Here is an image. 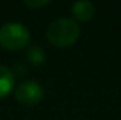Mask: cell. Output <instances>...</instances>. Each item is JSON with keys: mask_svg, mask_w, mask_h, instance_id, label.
<instances>
[{"mask_svg": "<svg viewBox=\"0 0 121 120\" xmlns=\"http://www.w3.org/2000/svg\"><path fill=\"white\" fill-rule=\"evenodd\" d=\"M80 35L79 23L73 18L60 17L54 20L47 28V38L48 41L56 48H66L73 45Z\"/></svg>", "mask_w": 121, "mask_h": 120, "instance_id": "1", "label": "cell"}, {"mask_svg": "<svg viewBox=\"0 0 121 120\" xmlns=\"http://www.w3.org/2000/svg\"><path fill=\"white\" fill-rule=\"evenodd\" d=\"M30 38V30L21 23L10 21L0 27V45L6 50H23L28 45Z\"/></svg>", "mask_w": 121, "mask_h": 120, "instance_id": "2", "label": "cell"}, {"mask_svg": "<svg viewBox=\"0 0 121 120\" xmlns=\"http://www.w3.org/2000/svg\"><path fill=\"white\" fill-rule=\"evenodd\" d=\"M14 96L17 102L24 106H35L44 97V89L35 81H24L16 88Z\"/></svg>", "mask_w": 121, "mask_h": 120, "instance_id": "3", "label": "cell"}, {"mask_svg": "<svg viewBox=\"0 0 121 120\" xmlns=\"http://www.w3.org/2000/svg\"><path fill=\"white\" fill-rule=\"evenodd\" d=\"M94 4L91 1H76L72 4V16L76 23H86L94 16Z\"/></svg>", "mask_w": 121, "mask_h": 120, "instance_id": "4", "label": "cell"}, {"mask_svg": "<svg viewBox=\"0 0 121 120\" xmlns=\"http://www.w3.org/2000/svg\"><path fill=\"white\" fill-rule=\"evenodd\" d=\"M16 76L11 69H9L4 65H0V99L10 95V92L14 89Z\"/></svg>", "mask_w": 121, "mask_h": 120, "instance_id": "5", "label": "cell"}, {"mask_svg": "<svg viewBox=\"0 0 121 120\" xmlns=\"http://www.w3.org/2000/svg\"><path fill=\"white\" fill-rule=\"evenodd\" d=\"M27 60L32 65H41L45 61V52L42 51L41 47L38 45H31L27 50Z\"/></svg>", "mask_w": 121, "mask_h": 120, "instance_id": "6", "label": "cell"}, {"mask_svg": "<svg viewBox=\"0 0 121 120\" xmlns=\"http://www.w3.org/2000/svg\"><path fill=\"white\" fill-rule=\"evenodd\" d=\"M47 4H49V1H26V6H28L31 9H39V7H45Z\"/></svg>", "mask_w": 121, "mask_h": 120, "instance_id": "7", "label": "cell"}]
</instances>
